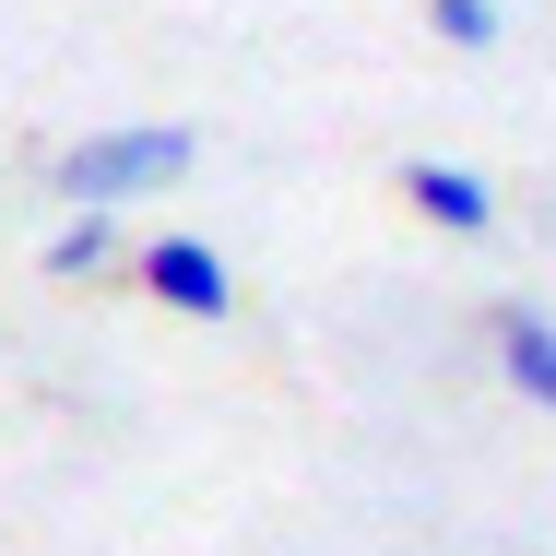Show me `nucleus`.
<instances>
[{"label":"nucleus","mask_w":556,"mask_h":556,"mask_svg":"<svg viewBox=\"0 0 556 556\" xmlns=\"http://www.w3.org/2000/svg\"><path fill=\"white\" fill-rule=\"evenodd\" d=\"M190 166H202V130H178V118H130V130H84V142H60V154H48V190H60V202H96V214H130V202L178 190Z\"/></svg>","instance_id":"f257e3e1"},{"label":"nucleus","mask_w":556,"mask_h":556,"mask_svg":"<svg viewBox=\"0 0 556 556\" xmlns=\"http://www.w3.org/2000/svg\"><path fill=\"white\" fill-rule=\"evenodd\" d=\"M130 273H142V296H166L178 320H225V308H237V273H225L214 237H154Z\"/></svg>","instance_id":"f03ea898"},{"label":"nucleus","mask_w":556,"mask_h":556,"mask_svg":"<svg viewBox=\"0 0 556 556\" xmlns=\"http://www.w3.org/2000/svg\"><path fill=\"white\" fill-rule=\"evenodd\" d=\"M403 202H415L427 225H450V237H497V178H485V166L415 154V166H403Z\"/></svg>","instance_id":"7ed1b4c3"},{"label":"nucleus","mask_w":556,"mask_h":556,"mask_svg":"<svg viewBox=\"0 0 556 556\" xmlns=\"http://www.w3.org/2000/svg\"><path fill=\"white\" fill-rule=\"evenodd\" d=\"M485 343H497V379H509L533 415H556V320H545V308H497Z\"/></svg>","instance_id":"20e7f679"},{"label":"nucleus","mask_w":556,"mask_h":556,"mask_svg":"<svg viewBox=\"0 0 556 556\" xmlns=\"http://www.w3.org/2000/svg\"><path fill=\"white\" fill-rule=\"evenodd\" d=\"M48 273H60V285H96V273H118V214L72 202V225L48 237Z\"/></svg>","instance_id":"39448f33"},{"label":"nucleus","mask_w":556,"mask_h":556,"mask_svg":"<svg viewBox=\"0 0 556 556\" xmlns=\"http://www.w3.org/2000/svg\"><path fill=\"white\" fill-rule=\"evenodd\" d=\"M427 36H450V48H497V0H427Z\"/></svg>","instance_id":"423d86ee"}]
</instances>
